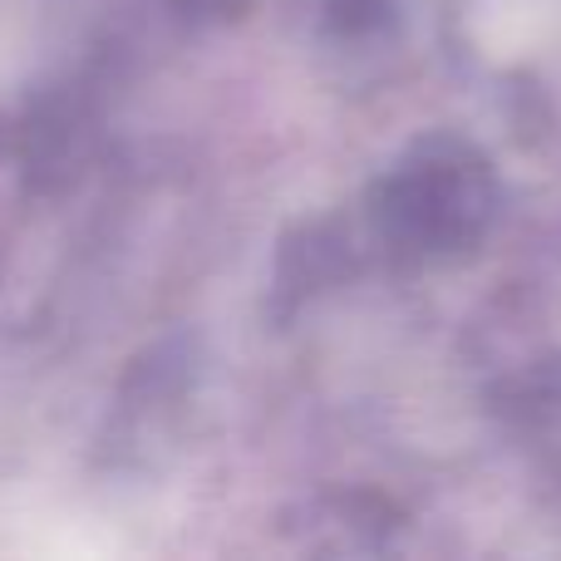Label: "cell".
Instances as JSON below:
<instances>
[{"label":"cell","mask_w":561,"mask_h":561,"mask_svg":"<svg viewBox=\"0 0 561 561\" xmlns=\"http://www.w3.org/2000/svg\"><path fill=\"white\" fill-rule=\"evenodd\" d=\"M547 0H488L483 5V45H493L497 55L527 49L547 35Z\"/></svg>","instance_id":"obj_1"}]
</instances>
